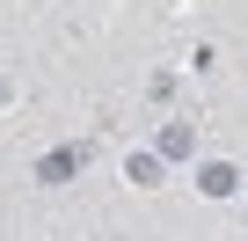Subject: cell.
Listing matches in <instances>:
<instances>
[{"instance_id":"1","label":"cell","mask_w":248,"mask_h":241,"mask_svg":"<svg viewBox=\"0 0 248 241\" xmlns=\"http://www.w3.org/2000/svg\"><path fill=\"white\" fill-rule=\"evenodd\" d=\"M197 190H204V197H226V190H233V168H226V161H204V168H197Z\"/></svg>"}]
</instances>
